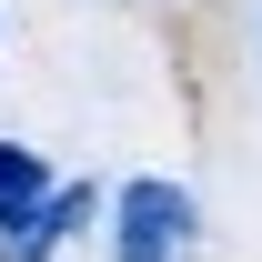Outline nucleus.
<instances>
[{"instance_id":"nucleus-1","label":"nucleus","mask_w":262,"mask_h":262,"mask_svg":"<svg viewBox=\"0 0 262 262\" xmlns=\"http://www.w3.org/2000/svg\"><path fill=\"white\" fill-rule=\"evenodd\" d=\"M111 262H192V192L182 182H121L111 192Z\"/></svg>"},{"instance_id":"nucleus-2","label":"nucleus","mask_w":262,"mask_h":262,"mask_svg":"<svg viewBox=\"0 0 262 262\" xmlns=\"http://www.w3.org/2000/svg\"><path fill=\"white\" fill-rule=\"evenodd\" d=\"M40 212H51V162H40L31 141H0V232L40 222Z\"/></svg>"}]
</instances>
